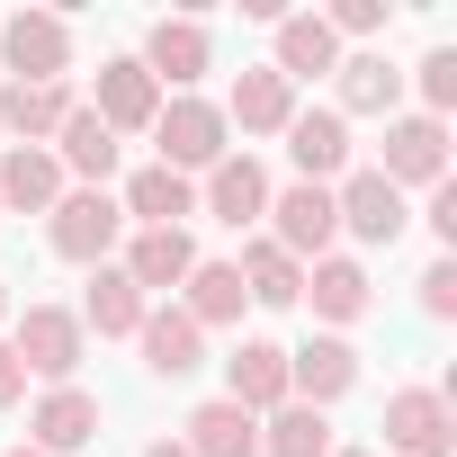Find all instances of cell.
Instances as JSON below:
<instances>
[{
  "label": "cell",
  "instance_id": "cell-12",
  "mask_svg": "<svg viewBox=\"0 0 457 457\" xmlns=\"http://www.w3.org/2000/svg\"><path fill=\"white\" fill-rule=\"evenodd\" d=\"M99 439V395L90 386H46V403L28 412V448L37 457H72Z\"/></svg>",
  "mask_w": 457,
  "mask_h": 457
},
{
  "label": "cell",
  "instance_id": "cell-24",
  "mask_svg": "<svg viewBox=\"0 0 457 457\" xmlns=\"http://www.w3.org/2000/svg\"><path fill=\"white\" fill-rule=\"evenodd\" d=\"M117 270H126V278H135V296H144V305H153V296H162V287H179V278H188V270H197V243H188V224H179V234H135V243H126V261H117Z\"/></svg>",
  "mask_w": 457,
  "mask_h": 457
},
{
  "label": "cell",
  "instance_id": "cell-35",
  "mask_svg": "<svg viewBox=\"0 0 457 457\" xmlns=\"http://www.w3.org/2000/svg\"><path fill=\"white\" fill-rule=\"evenodd\" d=\"M19 395H28V368H19V350H10V341H0V412H10Z\"/></svg>",
  "mask_w": 457,
  "mask_h": 457
},
{
  "label": "cell",
  "instance_id": "cell-9",
  "mask_svg": "<svg viewBox=\"0 0 457 457\" xmlns=\"http://www.w3.org/2000/svg\"><path fill=\"white\" fill-rule=\"evenodd\" d=\"M90 117H99L108 135H153V117H162V81H153L135 54H117V63H99V99H90Z\"/></svg>",
  "mask_w": 457,
  "mask_h": 457
},
{
  "label": "cell",
  "instance_id": "cell-8",
  "mask_svg": "<svg viewBox=\"0 0 457 457\" xmlns=\"http://www.w3.org/2000/svg\"><path fill=\"white\" fill-rule=\"evenodd\" d=\"M332 215H341V234H359V243H395L403 224H412L403 188H395V179H377V170H341V188H332Z\"/></svg>",
  "mask_w": 457,
  "mask_h": 457
},
{
  "label": "cell",
  "instance_id": "cell-1",
  "mask_svg": "<svg viewBox=\"0 0 457 457\" xmlns=\"http://www.w3.org/2000/svg\"><path fill=\"white\" fill-rule=\"evenodd\" d=\"M46 243H54V261L99 270V261L126 243V206H117L108 188H63V197H54V215H46Z\"/></svg>",
  "mask_w": 457,
  "mask_h": 457
},
{
  "label": "cell",
  "instance_id": "cell-31",
  "mask_svg": "<svg viewBox=\"0 0 457 457\" xmlns=\"http://www.w3.org/2000/svg\"><path fill=\"white\" fill-rule=\"evenodd\" d=\"M421 99H430L421 117L448 126V108H457V46H430V54H421Z\"/></svg>",
  "mask_w": 457,
  "mask_h": 457
},
{
  "label": "cell",
  "instance_id": "cell-10",
  "mask_svg": "<svg viewBox=\"0 0 457 457\" xmlns=\"http://www.w3.org/2000/svg\"><path fill=\"white\" fill-rule=\"evenodd\" d=\"M350 386H359V350H350L341 332H314L305 350H287V403H314V412H323V403H341Z\"/></svg>",
  "mask_w": 457,
  "mask_h": 457
},
{
  "label": "cell",
  "instance_id": "cell-23",
  "mask_svg": "<svg viewBox=\"0 0 457 457\" xmlns=\"http://www.w3.org/2000/svg\"><path fill=\"white\" fill-rule=\"evenodd\" d=\"M243 270L234 261H197L188 278H179V314L197 323V332H224V323H243Z\"/></svg>",
  "mask_w": 457,
  "mask_h": 457
},
{
  "label": "cell",
  "instance_id": "cell-4",
  "mask_svg": "<svg viewBox=\"0 0 457 457\" xmlns=\"http://www.w3.org/2000/svg\"><path fill=\"white\" fill-rule=\"evenodd\" d=\"M0 63H10V81H63L72 72V19L63 10L0 19Z\"/></svg>",
  "mask_w": 457,
  "mask_h": 457
},
{
  "label": "cell",
  "instance_id": "cell-15",
  "mask_svg": "<svg viewBox=\"0 0 457 457\" xmlns=\"http://www.w3.org/2000/svg\"><path fill=\"white\" fill-rule=\"evenodd\" d=\"M287 162H296V179L332 188V179L350 170V126H341L332 108H296V117H287Z\"/></svg>",
  "mask_w": 457,
  "mask_h": 457
},
{
  "label": "cell",
  "instance_id": "cell-14",
  "mask_svg": "<svg viewBox=\"0 0 457 457\" xmlns=\"http://www.w3.org/2000/svg\"><path fill=\"white\" fill-rule=\"evenodd\" d=\"M126 224H144V234H179V224L197 215V179H179V170H162V162H144L135 179H126Z\"/></svg>",
  "mask_w": 457,
  "mask_h": 457
},
{
  "label": "cell",
  "instance_id": "cell-3",
  "mask_svg": "<svg viewBox=\"0 0 457 457\" xmlns=\"http://www.w3.org/2000/svg\"><path fill=\"white\" fill-rule=\"evenodd\" d=\"M10 350H19V368H28V377L72 386V377H81L90 332H81V314H72V305H28V314H19V332H10Z\"/></svg>",
  "mask_w": 457,
  "mask_h": 457
},
{
  "label": "cell",
  "instance_id": "cell-33",
  "mask_svg": "<svg viewBox=\"0 0 457 457\" xmlns=\"http://www.w3.org/2000/svg\"><path fill=\"white\" fill-rule=\"evenodd\" d=\"M323 28H332V37H377V28H386V0H332Z\"/></svg>",
  "mask_w": 457,
  "mask_h": 457
},
{
  "label": "cell",
  "instance_id": "cell-7",
  "mask_svg": "<svg viewBox=\"0 0 457 457\" xmlns=\"http://www.w3.org/2000/svg\"><path fill=\"white\" fill-rule=\"evenodd\" d=\"M377 179H395V188H439V179H448V126H439V117H386V162H377Z\"/></svg>",
  "mask_w": 457,
  "mask_h": 457
},
{
  "label": "cell",
  "instance_id": "cell-29",
  "mask_svg": "<svg viewBox=\"0 0 457 457\" xmlns=\"http://www.w3.org/2000/svg\"><path fill=\"white\" fill-rule=\"evenodd\" d=\"M234 270H243V296H252V305H296V296H305V261H287L270 234H252Z\"/></svg>",
  "mask_w": 457,
  "mask_h": 457
},
{
  "label": "cell",
  "instance_id": "cell-22",
  "mask_svg": "<svg viewBox=\"0 0 457 457\" xmlns=\"http://www.w3.org/2000/svg\"><path fill=\"white\" fill-rule=\"evenodd\" d=\"M144 296H135V278L117 270V261H99L90 270V296H81V332H99V341H135L144 332Z\"/></svg>",
  "mask_w": 457,
  "mask_h": 457
},
{
  "label": "cell",
  "instance_id": "cell-16",
  "mask_svg": "<svg viewBox=\"0 0 457 457\" xmlns=\"http://www.w3.org/2000/svg\"><path fill=\"white\" fill-rule=\"evenodd\" d=\"M54 197H63V162L46 144L0 153V215H54Z\"/></svg>",
  "mask_w": 457,
  "mask_h": 457
},
{
  "label": "cell",
  "instance_id": "cell-18",
  "mask_svg": "<svg viewBox=\"0 0 457 457\" xmlns=\"http://www.w3.org/2000/svg\"><path fill=\"white\" fill-rule=\"evenodd\" d=\"M72 81H0V126H10L19 144H54V126L72 117Z\"/></svg>",
  "mask_w": 457,
  "mask_h": 457
},
{
  "label": "cell",
  "instance_id": "cell-27",
  "mask_svg": "<svg viewBox=\"0 0 457 457\" xmlns=\"http://www.w3.org/2000/svg\"><path fill=\"white\" fill-rule=\"evenodd\" d=\"M179 448H188V457H261V421H252L243 403H224V395H215V403L188 412Z\"/></svg>",
  "mask_w": 457,
  "mask_h": 457
},
{
  "label": "cell",
  "instance_id": "cell-39",
  "mask_svg": "<svg viewBox=\"0 0 457 457\" xmlns=\"http://www.w3.org/2000/svg\"><path fill=\"white\" fill-rule=\"evenodd\" d=\"M10 457H37V448H10Z\"/></svg>",
  "mask_w": 457,
  "mask_h": 457
},
{
  "label": "cell",
  "instance_id": "cell-5",
  "mask_svg": "<svg viewBox=\"0 0 457 457\" xmlns=\"http://www.w3.org/2000/svg\"><path fill=\"white\" fill-rule=\"evenodd\" d=\"M386 448L395 457H457V412L439 386H403L386 395Z\"/></svg>",
  "mask_w": 457,
  "mask_h": 457
},
{
  "label": "cell",
  "instance_id": "cell-6",
  "mask_svg": "<svg viewBox=\"0 0 457 457\" xmlns=\"http://www.w3.org/2000/svg\"><path fill=\"white\" fill-rule=\"evenodd\" d=\"M332 234H341L332 188H314V179H296V188H270V243H278L287 261H323V252H332Z\"/></svg>",
  "mask_w": 457,
  "mask_h": 457
},
{
  "label": "cell",
  "instance_id": "cell-37",
  "mask_svg": "<svg viewBox=\"0 0 457 457\" xmlns=\"http://www.w3.org/2000/svg\"><path fill=\"white\" fill-rule=\"evenodd\" d=\"M0 323H10V278H0Z\"/></svg>",
  "mask_w": 457,
  "mask_h": 457
},
{
  "label": "cell",
  "instance_id": "cell-25",
  "mask_svg": "<svg viewBox=\"0 0 457 457\" xmlns=\"http://www.w3.org/2000/svg\"><path fill=\"white\" fill-rule=\"evenodd\" d=\"M54 162H63L81 188H108V179H117V135L90 117V99H81L63 126H54Z\"/></svg>",
  "mask_w": 457,
  "mask_h": 457
},
{
  "label": "cell",
  "instance_id": "cell-17",
  "mask_svg": "<svg viewBox=\"0 0 457 457\" xmlns=\"http://www.w3.org/2000/svg\"><path fill=\"white\" fill-rule=\"evenodd\" d=\"M224 403H243L252 421L287 403V350L278 341H243L234 359H224Z\"/></svg>",
  "mask_w": 457,
  "mask_h": 457
},
{
  "label": "cell",
  "instance_id": "cell-28",
  "mask_svg": "<svg viewBox=\"0 0 457 457\" xmlns=\"http://www.w3.org/2000/svg\"><path fill=\"white\" fill-rule=\"evenodd\" d=\"M287 117H296V90H287L270 63H252V72L234 81V108H224V126H243V135H287Z\"/></svg>",
  "mask_w": 457,
  "mask_h": 457
},
{
  "label": "cell",
  "instance_id": "cell-32",
  "mask_svg": "<svg viewBox=\"0 0 457 457\" xmlns=\"http://www.w3.org/2000/svg\"><path fill=\"white\" fill-rule=\"evenodd\" d=\"M421 314H430V323H448V314H457V261H448V252L421 270Z\"/></svg>",
  "mask_w": 457,
  "mask_h": 457
},
{
  "label": "cell",
  "instance_id": "cell-21",
  "mask_svg": "<svg viewBox=\"0 0 457 457\" xmlns=\"http://www.w3.org/2000/svg\"><path fill=\"white\" fill-rule=\"evenodd\" d=\"M296 305H314V314H323V323L341 332V323H359V314L377 305V287H368V270H359V261L323 252V261L305 270V296H296Z\"/></svg>",
  "mask_w": 457,
  "mask_h": 457
},
{
  "label": "cell",
  "instance_id": "cell-2",
  "mask_svg": "<svg viewBox=\"0 0 457 457\" xmlns=\"http://www.w3.org/2000/svg\"><path fill=\"white\" fill-rule=\"evenodd\" d=\"M224 135H234V126H224V108L215 99H197V90H179V99H162V117H153V144H162V170H215L224 153H234V144H224Z\"/></svg>",
  "mask_w": 457,
  "mask_h": 457
},
{
  "label": "cell",
  "instance_id": "cell-34",
  "mask_svg": "<svg viewBox=\"0 0 457 457\" xmlns=\"http://www.w3.org/2000/svg\"><path fill=\"white\" fill-rule=\"evenodd\" d=\"M430 234H439V243H457V179H439V188H430Z\"/></svg>",
  "mask_w": 457,
  "mask_h": 457
},
{
  "label": "cell",
  "instance_id": "cell-36",
  "mask_svg": "<svg viewBox=\"0 0 457 457\" xmlns=\"http://www.w3.org/2000/svg\"><path fill=\"white\" fill-rule=\"evenodd\" d=\"M144 457H188V448H179V439H153V448H144Z\"/></svg>",
  "mask_w": 457,
  "mask_h": 457
},
{
  "label": "cell",
  "instance_id": "cell-26",
  "mask_svg": "<svg viewBox=\"0 0 457 457\" xmlns=\"http://www.w3.org/2000/svg\"><path fill=\"white\" fill-rule=\"evenodd\" d=\"M135 341H144V368H153V377H197V368H206V332H197L179 305H153Z\"/></svg>",
  "mask_w": 457,
  "mask_h": 457
},
{
  "label": "cell",
  "instance_id": "cell-19",
  "mask_svg": "<svg viewBox=\"0 0 457 457\" xmlns=\"http://www.w3.org/2000/svg\"><path fill=\"white\" fill-rule=\"evenodd\" d=\"M341 63V37L323 28V10H287L278 19V54H270V72L296 90V81H314V72H332Z\"/></svg>",
  "mask_w": 457,
  "mask_h": 457
},
{
  "label": "cell",
  "instance_id": "cell-20",
  "mask_svg": "<svg viewBox=\"0 0 457 457\" xmlns=\"http://www.w3.org/2000/svg\"><path fill=\"white\" fill-rule=\"evenodd\" d=\"M332 90H341V108H332L341 126H350V117H395L403 72H395L386 54H341V63H332Z\"/></svg>",
  "mask_w": 457,
  "mask_h": 457
},
{
  "label": "cell",
  "instance_id": "cell-11",
  "mask_svg": "<svg viewBox=\"0 0 457 457\" xmlns=\"http://www.w3.org/2000/svg\"><path fill=\"white\" fill-rule=\"evenodd\" d=\"M153 81H170V90H197L206 72H215V37L197 28V19H153V37H144V54H135Z\"/></svg>",
  "mask_w": 457,
  "mask_h": 457
},
{
  "label": "cell",
  "instance_id": "cell-13",
  "mask_svg": "<svg viewBox=\"0 0 457 457\" xmlns=\"http://www.w3.org/2000/svg\"><path fill=\"white\" fill-rule=\"evenodd\" d=\"M197 206H206L215 224H234V234H243V224H261V215H270V170H261L252 153H224V162L206 170Z\"/></svg>",
  "mask_w": 457,
  "mask_h": 457
},
{
  "label": "cell",
  "instance_id": "cell-38",
  "mask_svg": "<svg viewBox=\"0 0 457 457\" xmlns=\"http://www.w3.org/2000/svg\"><path fill=\"white\" fill-rule=\"evenodd\" d=\"M332 457H368V448H332Z\"/></svg>",
  "mask_w": 457,
  "mask_h": 457
},
{
  "label": "cell",
  "instance_id": "cell-30",
  "mask_svg": "<svg viewBox=\"0 0 457 457\" xmlns=\"http://www.w3.org/2000/svg\"><path fill=\"white\" fill-rule=\"evenodd\" d=\"M261 457H332V421L314 403H278L261 412Z\"/></svg>",
  "mask_w": 457,
  "mask_h": 457
}]
</instances>
